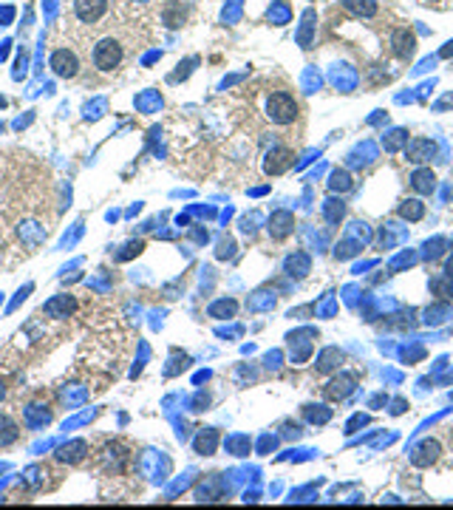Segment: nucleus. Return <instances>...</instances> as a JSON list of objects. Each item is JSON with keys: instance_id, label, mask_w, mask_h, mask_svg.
<instances>
[{"instance_id": "nucleus-12", "label": "nucleus", "mask_w": 453, "mask_h": 510, "mask_svg": "<svg viewBox=\"0 0 453 510\" xmlns=\"http://www.w3.org/2000/svg\"><path fill=\"white\" fill-rule=\"evenodd\" d=\"M43 309H46L48 317H68L77 309V301L71 298V295H54L51 301H46Z\"/></svg>"}, {"instance_id": "nucleus-13", "label": "nucleus", "mask_w": 453, "mask_h": 510, "mask_svg": "<svg viewBox=\"0 0 453 510\" xmlns=\"http://www.w3.org/2000/svg\"><path fill=\"white\" fill-rule=\"evenodd\" d=\"M184 17H188V9L181 6V0H168V3L162 6V23L168 26V29H179V26L184 23Z\"/></svg>"}, {"instance_id": "nucleus-22", "label": "nucleus", "mask_w": 453, "mask_h": 510, "mask_svg": "<svg viewBox=\"0 0 453 510\" xmlns=\"http://www.w3.org/2000/svg\"><path fill=\"white\" fill-rule=\"evenodd\" d=\"M235 309H238V304H235V301H227V298H224V301H216V304L210 306V315H212V317H221V315L232 317V315H235Z\"/></svg>"}, {"instance_id": "nucleus-11", "label": "nucleus", "mask_w": 453, "mask_h": 510, "mask_svg": "<svg viewBox=\"0 0 453 510\" xmlns=\"http://www.w3.org/2000/svg\"><path fill=\"white\" fill-rule=\"evenodd\" d=\"M439 453H442V448H439V442H436V440H425V442L414 451L411 462H414L416 468H428V465H434V462L439 460Z\"/></svg>"}, {"instance_id": "nucleus-18", "label": "nucleus", "mask_w": 453, "mask_h": 510, "mask_svg": "<svg viewBox=\"0 0 453 510\" xmlns=\"http://www.w3.org/2000/svg\"><path fill=\"white\" fill-rule=\"evenodd\" d=\"M411 182H414V187L419 193H431L434 187H436V176L431 173V170H416L414 176H411Z\"/></svg>"}, {"instance_id": "nucleus-3", "label": "nucleus", "mask_w": 453, "mask_h": 510, "mask_svg": "<svg viewBox=\"0 0 453 510\" xmlns=\"http://www.w3.org/2000/svg\"><path fill=\"white\" fill-rule=\"evenodd\" d=\"M111 9V0H74V20L79 26H88V29H94V26H99V20L108 14Z\"/></svg>"}, {"instance_id": "nucleus-23", "label": "nucleus", "mask_w": 453, "mask_h": 510, "mask_svg": "<svg viewBox=\"0 0 453 510\" xmlns=\"http://www.w3.org/2000/svg\"><path fill=\"white\" fill-rule=\"evenodd\" d=\"M40 406H29V411H26V420H29V425H43V422H48L51 420V414L43 409V411H37Z\"/></svg>"}, {"instance_id": "nucleus-21", "label": "nucleus", "mask_w": 453, "mask_h": 510, "mask_svg": "<svg viewBox=\"0 0 453 510\" xmlns=\"http://www.w3.org/2000/svg\"><path fill=\"white\" fill-rule=\"evenodd\" d=\"M329 187H332V190H340V193H349L352 190V176L345 170H337V173H332Z\"/></svg>"}, {"instance_id": "nucleus-5", "label": "nucleus", "mask_w": 453, "mask_h": 510, "mask_svg": "<svg viewBox=\"0 0 453 510\" xmlns=\"http://www.w3.org/2000/svg\"><path fill=\"white\" fill-rule=\"evenodd\" d=\"M292 165H295V150L289 148H272L263 159V173L266 176H281L286 173Z\"/></svg>"}, {"instance_id": "nucleus-16", "label": "nucleus", "mask_w": 453, "mask_h": 510, "mask_svg": "<svg viewBox=\"0 0 453 510\" xmlns=\"http://www.w3.org/2000/svg\"><path fill=\"white\" fill-rule=\"evenodd\" d=\"M399 216L408 219V222H419L425 216V204L416 202V199H405L403 204H399Z\"/></svg>"}, {"instance_id": "nucleus-7", "label": "nucleus", "mask_w": 453, "mask_h": 510, "mask_svg": "<svg viewBox=\"0 0 453 510\" xmlns=\"http://www.w3.org/2000/svg\"><path fill=\"white\" fill-rule=\"evenodd\" d=\"M391 51H394V57H399V60H411L414 51H416V37H414V32H408V29H394V32H391Z\"/></svg>"}, {"instance_id": "nucleus-6", "label": "nucleus", "mask_w": 453, "mask_h": 510, "mask_svg": "<svg viewBox=\"0 0 453 510\" xmlns=\"http://www.w3.org/2000/svg\"><path fill=\"white\" fill-rule=\"evenodd\" d=\"M88 453H91V448H88L85 440H68L66 445L57 448L54 456H57V462H63V465H79Z\"/></svg>"}, {"instance_id": "nucleus-1", "label": "nucleus", "mask_w": 453, "mask_h": 510, "mask_svg": "<svg viewBox=\"0 0 453 510\" xmlns=\"http://www.w3.org/2000/svg\"><path fill=\"white\" fill-rule=\"evenodd\" d=\"M91 60L99 71H117L122 63H125V43L122 37L117 35H105L94 43V51H91Z\"/></svg>"}, {"instance_id": "nucleus-4", "label": "nucleus", "mask_w": 453, "mask_h": 510, "mask_svg": "<svg viewBox=\"0 0 453 510\" xmlns=\"http://www.w3.org/2000/svg\"><path fill=\"white\" fill-rule=\"evenodd\" d=\"M48 66H51V71H54L57 77H63V79H74L79 74V57H77L74 48H57V51H51Z\"/></svg>"}, {"instance_id": "nucleus-24", "label": "nucleus", "mask_w": 453, "mask_h": 510, "mask_svg": "<svg viewBox=\"0 0 453 510\" xmlns=\"http://www.w3.org/2000/svg\"><path fill=\"white\" fill-rule=\"evenodd\" d=\"M128 3H137V6H145V3H150V0H128Z\"/></svg>"}, {"instance_id": "nucleus-19", "label": "nucleus", "mask_w": 453, "mask_h": 510, "mask_svg": "<svg viewBox=\"0 0 453 510\" xmlns=\"http://www.w3.org/2000/svg\"><path fill=\"white\" fill-rule=\"evenodd\" d=\"M383 145H385V150H403L405 145H408V133L403 130V128H394L391 133H388V139H383Z\"/></svg>"}, {"instance_id": "nucleus-17", "label": "nucleus", "mask_w": 453, "mask_h": 510, "mask_svg": "<svg viewBox=\"0 0 453 510\" xmlns=\"http://www.w3.org/2000/svg\"><path fill=\"white\" fill-rule=\"evenodd\" d=\"M343 6L349 12H354V14H363V17H374L377 14L374 0H343Z\"/></svg>"}, {"instance_id": "nucleus-15", "label": "nucleus", "mask_w": 453, "mask_h": 510, "mask_svg": "<svg viewBox=\"0 0 453 510\" xmlns=\"http://www.w3.org/2000/svg\"><path fill=\"white\" fill-rule=\"evenodd\" d=\"M193 445H196V453L210 456L212 451H216V445H219V431H216V428H201Z\"/></svg>"}, {"instance_id": "nucleus-20", "label": "nucleus", "mask_w": 453, "mask_h": 510, "mask_svg": "<svg viewBox=\"0 0 453 510\" xmlns=\"http://www.w3.org/2000/svg\"><path fill=\"white\" fill-rule=\"evenodd\" d=\"M286 273H289V275L303 278V275L309 273V258H306V255H301V253H298V255H292V258L286 261Z\"/></svg>"}, {"instance_id": "nucleus-8", "label": "nucleus", "mask_w": 453, "mask_h": 510, "mask_svg": "<svg viewBox=\"0 0 453 510\" xmlns=\"http://www.w3.org/2000/svg\"><path fill=\"white\" fill-rule=\"evenodd\" d=\"M405 156H408V162H414V165L431 162V159L436 156V145H434L431 139L416 137V139H411V142L405 145Z\"/></svg>"}, {"instance_id": "nucleus-9", "label": "nucleus", "mask_w": 453, "mask_h": 510, "mask_svg": "<svg viewBox=\"0 0 453 510\" xmlns=\"http://www.w3.org/2000/svg\"><path fill=\"white\" fill-rule=\"evenodd\" d=\"M128 460H130V453H128V448H125L122 442H108V445L102 448V462L108 465V468H114L117 473L125 471Z\"/></svg>"}, {"instance_id": "nucleus-10", "label": "nucleus", "mask_w": 453, "mask_h": 510, "mask_svg": "<svg viewBox=\"0 0 453 510\" xmlns=\"http://www.w3.org/2000/svg\"><path fill=\"white\" fill-rule=\"evenodd\" d=\"M292 230H295V216H292V213H286V210L272 213V219H270V235H272L275 241L289 238Z\"/></svg>"}, {"instance_id": "nucleus-14", "label": "nucleus", "mask_w": 453, "mask_h": 510, "mask_svg": "<svg viewBox=\"0 0 453 510\" xmlns=\"http://www.w3.org/2000/svg\"><path fill=\"white\" fill-rule=\"evenodd\" d=\"M17 440H20V425L9 414H0V448H9Z\"/></svg>"}, {"instance_id": "nucleus-25", "label": "nucleus", "mask_w": 453, "mask_h": 510, "mask_svg": "<svg viewBox=\"0 0 453 510\" xmlns=\"http://www.w3.org/2000/svg\"><path fill=\"white\" fill-rule=\"evenodd\" d=\"M3 394H6V391H3V383H0V400H3Z\"/></svg>"}, {"instance_id": "nucleus-2", "label": "nucleus", "mask_w": 453, "mask_h": 510, "mask_svg": "<svg viewBox=\"0 0 453 510\" xmlns=\"http://www.w3.org/2000/svg\"><path fill=\"white\" fill-rule=\"evenodd\" d=\"M266 117L275 125H292L298 119V102L289 91H275L266 99Z\"/></svg>"}]
</instances>
